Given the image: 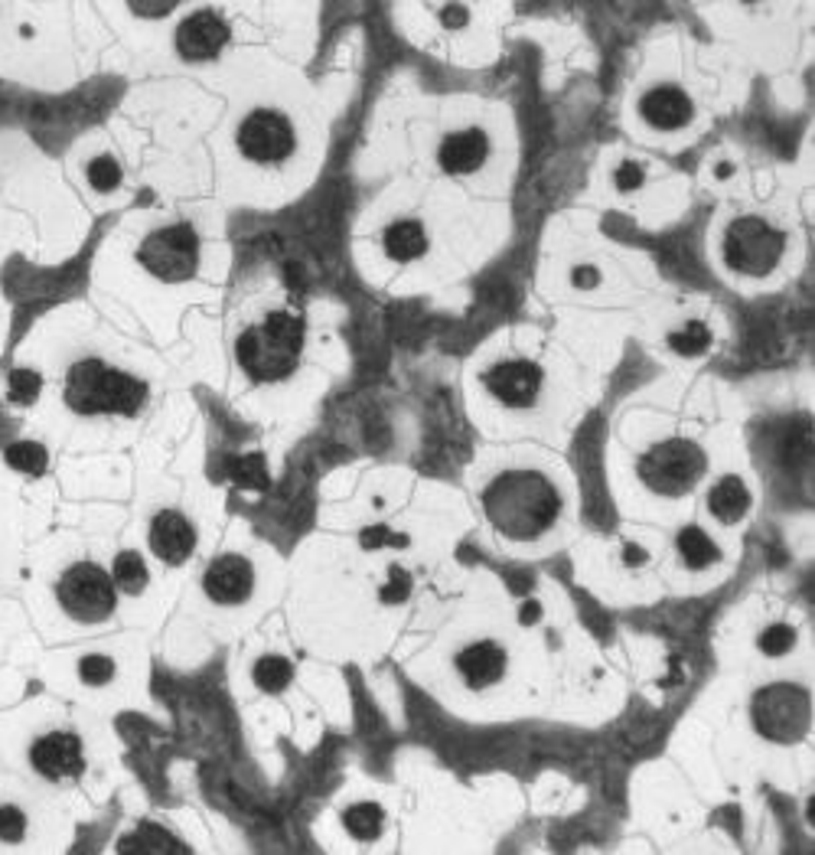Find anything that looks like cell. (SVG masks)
Masks as SVG:
<instances>
[{
  "label": "cell",
  "instance_id": "20",
  "mask_svg": "<svg viewBox=\"0 0 815 855\" xmlns=\"http://www.w3.org/2000/svg\"><path fill=\"white\" fill-rule=\"evenodd\" d=\"M121 853H147V855H177L183 853V846L177 843V836H170L167 830L144 823L137 833L121 840Z\"/></svg>",
  "mask_w": 815,
  "mask_h": 855
},
{
  "label": "cell",
  "instance_id": "9",
  "mask_svg": "<svg viewBox=\"0 0 815 855\" xmlns=\"http://www.w3.org/2000/svg\"><path fill=\"white\" fill-rule=\"evenodd\" d=\"M239 151L255 164H280L294 154V124L277 111H255L239 128Z\"/></svg>",
  "mask_w": 815,
  "mask_h": 855
},
{
  "label": "cell",
  "instance_id": "13",
  "mask_svg": "<svg viewBox=\"0 0 815 855\" xmlns=\"http://www.w3.org/2000/svg\"><path fill=\"white\" fill-rule=\"evenodd\" d=\"M202 588L216 604H242L255 588V569L242 556H219L202 574Z\"/></svg>",
  "mask_w": 815,
  "mask_h": 855
},
{
  "label": "cell",
  "instance_id": "8",
  "mask_svg": "<svg viewBox=\"0 0 815 855\" xmlns=\"http://www.w3.org/2000/svg\"><path fill=\"white\" fill-rule=\"evenodd\" d=\"M56 594L63 611L82 624H98L114 611V581L91 562H79L66 571Z\"/></svg>",
  "mask_w": 815,
  "mask_h": 855
},
{
  "label": "cell",
  "instance_id": "5",
  "mask_svg": "<svg viewBox=\"0 0 815 855\" xmlns=\"http://www.w3.org/2000/svg\"><path fill=\"white\" fill-rule=\"evenodd\" d=\"M708 471V458L695 441L685 438H672L656 445L649 454H642L639 461V476L652 493L662 496H685L702 474Z\"/></svg>",
  "mask_w": 815,
  "mask_h": 855
},
{
  "label": "cell",
  "instance_id": "14",
  "mask_svg": "<svg viewBox=\"0 0 815 855\" xmlns=\"http://www.w3.org/2000/svg\"><path fill=\"white\" fill-rule=\"evenodd\" d=\"M151 549L167 566H183L196 549V533H192L189 519L177 509L157 513L154 523H151Z\"/></svg>",
  "mask_w": 815,
  "mask_h": 855
},
{
  "label": "cell",
  "instance_id": "26",
  "mask_svg": "<svg viewBox=\"0 0 815 855\" xmlns=\"http://www.w3.org/2000/svg\"><path fill=\"white\" fill-rule=\"evenodd\" d=\"M294 679V669L284 657H265L255 664V682L265 689V692H280L287 689V682Z\"/></svg>",
  "mask_w": 815,
  "mask_h": 855
},
{
  "label": "cell",
  "instance_id": "16",
  "mask_svg": "<svg viewBox=\"0 0 815 855\" xmlns=\"http://www.w3.org/2000/svg\"><path fill=\"white\" fill-rule=\"evenodd\" d=\"M486 154H489L486 134L476 131V128H470V131H456V134H451V138L441 144L438 161H441V167H444L448 174H470V171H476V167L486 161Z\"/></svg>",
  "mask_w": 815,
  "mask_h": 855
},
{
  "label": "cell",
  "instance_id": "11",
  "mask_svg": "<svg viewBox=\"0 0 815 855\" xmlns=\"http://www.w3.org/2000/svg\"><path fill=\"white\" fill-rule=\"evenodd\" d=\"M486 388L509 408H529L542 388V370L529 360H509L486 373Z\"/></svg>",
  "mask_w": 815,
  "mask_h": 855
},
{
  "label": "cell",
  "instance_id": "33",
  "mask_svg": "<svg viewBox=\"0 0 815 855\" xmlns=\"http://www.w3.org/2000/svg\"><path fill=\"white\" fill-rule=\"evenodd\" d=\"M392 578H395V588H392V584L382 588V601H392V604H395V601H405V598H408V581H411V578L401 569L392 571Z\"/></svg>",
  "mask_w": 815,
  "mask_h": 855
},
{
  "label": "cell",
  "instance_id": "31",
  "mask_svg": "<svg viewBox=\"0 0 815 855\" xmlns=\"http://www.w3.org/2000/svg\"><path fill=\"white\" fill-rule=\"evenodd\" d=\"M26 836V816L16 807H0V840L20 843Z\"/></svg>",
  "mask_w": 815,
  "mask_h": 855
},
{
  "label": "cell",
  "instance_id": "4",
  "mask_svg": "<svg viewBox=\"0 0 815 855\" xmlns=\"http://www.w3.org/2000/svg\"><path fill=\"white\" fill-rule=\"evenodd\" d=\"M753 728L780 745H796L813 728V699L793 682H773L753 695Z\"/></svg>",
  "mask_w": 815,
  "mask_h": 855
},
{
  "label": "cell",
  "instance_id": "28",
  "mask_svg": "<svg viewBox=\"0 0 815 855\" xmlns=\"http://www.w3.org/2000/svg\"><path fill=\"white\" fill-rule=\"evenodd\" d=\"M43 380L33 370H13L10 373V402L16 405H33L40 398Z\"/></svg>",
  "mask_w": 815,
  "mask_h": 855
},
{
  "label": "cell",
  "instance_id": "3",
  "mask_svg": "<svg viewBox=\"0 0 815 855\" xmlns=\"http://www.w3.org/2000/svg\"><path fill=\"white\" fill-rule=\"evenodd\" d=\"M144 402V382L101 360H82L66 376V405L79 415H134Z\"/></svg>",
  "mask_w": 815,
  "mask_h": 855
},
{
  "label": "cell",
  "instance_id": "24",
  "mask_svg": "<svg viewBox=\"0 0 815 855\" xmlns=\"http://www.w3.org/2000/svg\"><path fill=\"white\" fill-rule=\"evenodd\" d=\"M229 476L235 486L245 490H265L268 486V464L262 454H242L235 461H229Z\"/></svg>",
  "mask_w": 815,
  "mask_h": 855
},
{
  "label": "cell",
  "instance_id": "37",
  "mask_svg": "<svg viewBox=\"0 0 815 855\" xmlns=\"http://www.w3.org/2000/svg\"><path fill=\"white\" fill-rule=\"evenodd\" d=\"M463 20H466V13H460V10H453V13H448V23H451V26H460Z\"/></svg>",
  "mask_w": 815,
  "mask_h": 855
},
{
  "label": "cell",
  "instance_id": "12",
  "mask_svg": "<svg viewBox=\"0 0 815 855\" xmlns=\"http://www.w3.org/2000/svg\"><path fill=\"white\" fill-rule=\"evenodd\" d=\"M33 767L46 777V780H66V777H79L86 758H82V742L69 732H53L43 735L33 752H30Z\"/></svg>",
  "mask_w": 815,
  "mask_h": 855
},
{
  "label": "cell",
  "instance_id": "35",
  "mask_svg": "<svg viewBox=\"0 0 815 855\" xmlns=\"http://www.w3.org/2000/svg\"><path fill=\"white\" fill-rule=\"evenodd\" d=\"M574 285L594 287V285H597V272H594V268H581V272L574 275Z\"/></svg>",
  "mask_w": 815,
  "mask_h": 855
},
{
  "label": "cell",
  "instance_id": "7",
  "mask_svg": "<svg viewBox=\"0 0 815 855\" xmlns=\"http://www.w3.org/2000/svg\"><path fill=\"white\" fill-rule=\"evenodd\" d=\"M137 259L161 282H186L199 268V235L189 222L167 226L141 245Z\"/></svg>",
  "mask_w": 815,
  "mask_h": 855
},
{
  "label": "cell",
  "instance_id": "38",
  "mask_svg": "<svg viewBox=\"0 0 815 855\" xmlns=\"http://www.w3.org/2000/svg\"><path fill=\"white\" fill-rule=\"evenodd\" d=\"M536 617H539V607H536V604H529V607H526V621H536Z\"/></svg>",
  "mask_w": 815,
  "mask_h": 855
},
{
  "label": "cell",
  "instance_id": "18",
  "mask_svg": "<svg viewBox=\"0 0 815 855\" xmlns=\"http://www.w3.org/2000/svg\"><path fill=\"white\" fill-rule=\"evenodd\" d=\"M708 506L715 513V519L722 523H737L747 509H750V493L737 476H727L718 486H712L708 493Z\"/></svg>",
  "mask_w": 815,
  "mask_h": 855
},
{
  "label": "cell",
  "instance_id": "34",
  "mask_svg": "<svg viewBox=\"0 0 815 855\" xmlns=\"http://www.w3.org/2000/svg\"><path fill=\"white\" fill-rule=\"evenodd\" d=\"M617 187H620V190H636V187H642V171L634 167V164L620 167V171H617Z\"/></svg>",
  "mask_w": 815,
  "mask_h": 855
},
{
  "label": "cell",
  "instance_id": "10",
  "mask_svg": "<svg viewBox=\"0 0 815 855\" xmlns=\"http://www.w3.org/2000/svg\"><path fill=\"white\" fill-rule=\"evenodd\" d=\"M232 30L222 17H216L212 10H199L192 17H186L177 26V50L183 59H216L222 53V46L229 43Z\"/></svg>",
  "mask_w": 815,
  "mask_h": 855
},
{
  "label": "cell",
  "instance_id": "17",
  "mask_svg": "<svg viewBox=\"0 0 815 855\" xmlns=\"http://www.w3.org/2000/svg\"><path fill=\"white\" fill-rule=\"evenodd\" d=\"M639 111H642V118H646L652 128H659V131H675V128L689 124V118H692V101H689L685 92H679V89H652V92L642 96Z\"/></svg>",
  "mask_w": 815,
  "mask_h": 855
},
{
  "label": "cell",
  "instance_id": "32",
  "mask_svg": "<svg viewBox=\"0 0 815 855\" xmlns=\"http://www.w3.org/2000/svg\"><path fill=\"white\" fill-rule=\"evenodd\" d=\"M79 676L89 682V686H104L111 676H114V664L108 657H86L79 664Z\"/></svg>",
  "mask_w": 815,
  "mask_h": 855
},
{
  "label": "cell",
  "instance_id": "19",
  "mask_svg": "<svg viewBox=\"0 0 815 855\" xmlns=\"http://www.w3.org/2000/svg\"><path fill=\"white\" fill-rule=\"evenodd\" d=\"M425 249H428V239L418 222H395L385 232V252L395 262H411V259L425 255Z\"/></svg>",
  "mask_w": 815,
  "mask_h": 855
},
{
  "label": "cell",
  "instance_id": "27",
  "mask_svg": "<svg viewBox=\"0 0 815 855\" xmlns=\"http://www.w3.org/2000/svg\"><path fill=\"white\" fill-rule=\"evenodd\" d=\"M669 343H672V350H679V353H685V357H692V353H702V350H708V343H712V333H708V327L705 324H689L685 330H679V333H672L669 337Z\"/></svg>",
  "mask_w": 815,
  "mask_h": 855
},
{
  "label": "cell",
  "instance_id": "1",
  "mask_svg": "<svg viewBox=\"0 0 815 855\" xmlns=\"http://www.w3.org/2000/svg\"><path fill=\"white\" fill-rule=\"evenodd\" d=\"M483 506L489 523L509 539H536L554 526L561 513V496L548 476L536 471H509L486 486Z\"/></svg>",
  "mask_w": 815,
  "mask_h": 855
},
{
  "label": "cell",
  "instance_id": "2",
  "mask_svg": "<svg viewBox=\"0 0 815 855\" xmlns=\"http://www.w3.org/2000/svg\"><path fill=\"white\" fill-rule=\"evenodd\" d=\"M300 350H304V317L287 310H272L265 324L249 327L235 343L239 366L255 382L287 380L297 370Z\"/></svg>",
  "mask_w": 815,
  "mask_h": 855
},
{
  "label": "cell",
  "instance_id": "36",
  "mask_svg": "<svg viewBox=\"0 0 815 855\" xmlns=\"http://www.w3.org/2000/svg\"><path fill=\"white\" fill-rule=\"evenodd\" d=\"M624 556L630 559V566H642V559H646V552H642L639 546H627V549H624Z\"/></svg>",
  "mask_w": 815,
  "mask_h": 855
},
{
  "label": "cell",
  "instance_id": "15",
  "mask_svg": "<svg viewBox=\"0 0 815 855\" xmlns=\"http://www.w3.org/2000/svg\"><path fill=\"white\" fill-rule=\"evenodd\" d=\"M456 672L463 676V682L470 689H483L503 679L506 672V650L493 640H480L470 644L460 657H456Z\"/></svg>",
  "mask_w": 815,
  "mask_h": 855
},
{
  "label": "cell",
  "instance_id": "23",
  "mask_svg": "<svg viewBox=\"0 0 815 855\" xmlns=\"http://www.w3.org/2000/svg\"><path fill=\"white\" fill-rule=\"evenodd\" d=\"M3 458H7V464H10L13 471L30 476L46 474V464H49L46 448L36 445V441H16V445H10V448L3 451Z\"/></svg>",
  "mask_w": 815,
  "mask_h": 855
},
{
  "label": "cell",
  "instance_id": "25",
  "mask_svg": "<svg viewBox=\"0 0 815 855\" xmlns=\"http://www.w3.org/2000/svg\"><path fill=\"white\" fill-rule=\"evenodd\" d=\"M114 584L128 594H141L147 584V566L137 552H121L114 559Z\"/></svg>",
  "mask_w": 815,
  "mask_h": 855
},
{
  "label": "cell",
  "instance_id": "21",
  "mask_svg": "<svg viewBox=\"0 0 815 855\" xmlns=\"http://www.w3.org/2000/svg\"><path fill=\"white\" fill-rule=\"evenodd\" d=\"M679 552H682V559H685L689 569H705V566H715V562L722 559L718 546H715L702 529H695V526H689V529L679 533Z\"/></svg>",
  "mask_w": 815,
  "mask_h": 855
},
{
  "label": "cell",
  "instance_id": "6",
  "mask_svg": "<svg viewBox=\"0 0 815 855\" xmlns=\"http://www.w3.org/2000/svg\"><path fill=\"white\" fill-rule=\"evenodd\" d=\"M786 235L773 226H767L757 216H744L730 222L725 239L727 265L740 275H767L783 259Z\"/></svg>",
  "mask_w": 815,
  "mask_h": 855
},
{
  "label": "cell",
  "instance_id": "30",
  "mask_svg": "<svg viewBox=\"0 0 815 855\" xmlns=\"http://www.w3.org/2000/svg\"><path fill=\"white\" fill-rule=\"evenodd\" d=\"M89 184L98 193L114 190L121 184V167L114 157H95L89 164Z\"/></svg>",
  "mask_w": 815,
  "mask_h": 855
},
{
  "label": "cell",
  "instance_id": "22",
  "mask_svg": "<svg viewBox=\"0 0 815 855\" xmlns=\"http://www.w3.org/2000/svg\"><path fill=\"white\" fill-rule=\"evenodd\" d=\"M343 826L356 836V840H378L382 826H385V810L378 803H356L343 813Z\"/></svg>",
  "mask_w": 815,
  "mask_h": 855
},
{
  "label": "cell",
  "instance_id": "29",
  "mask_svg": "<svg viewBox=\"0 0 815 855\" xmlns=\"http://www.w3.org/2000/svg\"><path fill=\"white\" fill-rule=\"evenodd\" d=\"M793 644H796V631H793L790 624H773V627H767L763 637H760V650H763L767 657H783V654L793 650Z\"/></svg>",
  "mask_w": 815,
  "mask_h": 855
}]
</instances>
